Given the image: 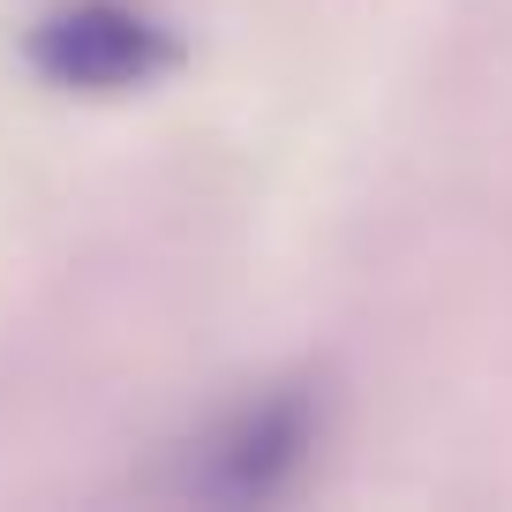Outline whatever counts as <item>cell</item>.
<instances>
[{
  "instance_id": "1",
  "label": "cell",
  "mask_w": 512,
  "mask_h": 512,
  "mask_svg": "<svg viewBox=\"0 0 512 512\" xmlns=\"http://www.w3.org/2000/svg\"><path fill=\"white\" fill-rule=\"evenodd\" d=\"M324 407L317 384H272L256 400L226 407L181 460V490L204 505H272L302 482V467L317 460Z\"/></svg>"
},
{
  "instance_id": "2",
  "label": "cell",
  "mask_w": 512,
  "mask_h": 512,
  "mask_svg": "<svg viewBox=\"0 0 512 512\" xmlns=\"http://www.w3.org/2000/svg\"><path fill=\"white\" fill-rule=\"evenodd\" d=\"M31 68L61 91H91V98H121L144 83L174 76L181 68V38L159 16L128 8V0H68L53 16L31 23L23 38Z\"/></svg>"
}]
</instances>
